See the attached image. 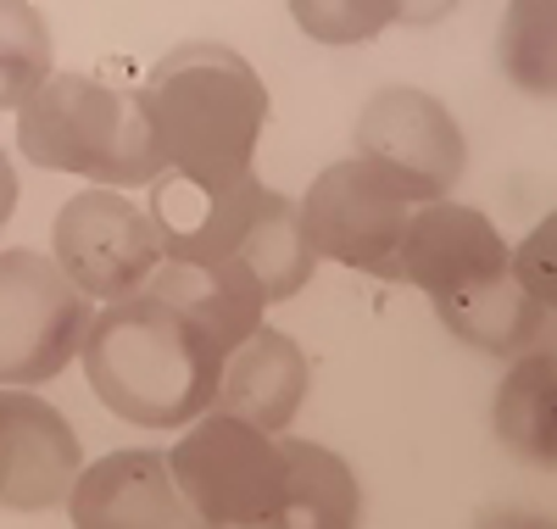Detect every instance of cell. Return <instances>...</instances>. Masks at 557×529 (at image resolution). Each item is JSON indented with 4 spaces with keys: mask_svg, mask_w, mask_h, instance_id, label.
Here are the masks:
<instances>
[{
    "mask_svg": "<svg viewBox=\"0 0 557 529\" xmlns=\"http://www.w3.org/2000/svg\"><path fill=\"white\" fill-rule=\"evenodd\" d=\"M78 357L89 373V391L123 423L178 429L196 423L218 402V373L228 352L173 302L139 284L134 296H117L107 302V312L89 318Z\"/></svg>",
    "mask_w": 557,
    "mask_h": 529,
    "instance_id": "obj_1",
    "label": "cell"
},
{
    "mask_svg": "<svg viewBox=\"0 0 557 529\" xmlns=\"http://www.w3.org/2000/svg\"><path fill=\"white\" fill-rule=\"evenodd\" d=\"M139 101L173 173L201 184H235L251 173L268 123V89L240 51L178 45L146 73Z\"/></svg>",
    "mask_w": 557,
    "mask_h": 529,
    "instance_id": "obj_2",
    "label": "cell"
},
{
    "mask_svg": "<svg viewBox=\"0 0 557 529\" xmlns=\"http://www.w3.org/2000/svg\"><path fill=\"white\" fill-rule=\"evenodd\" d=\"M17 151L34 168L89 184H151L168 168L139 89H117L96 73L45 78L17 107Z\"/></svg>",
    "mask_w": 557,
    "mask_h": 529,
    "instance_id": "obj_3",
    "label": "cell"
},
{
    "mask_svg": "<svg viewBox=\"0 0 557 529\" xmlns=\"http://www.w3.org/2000/svg\"><path fill=\"white\" fill-rule=\"evenodd\" d=\"M168 468L178 479V496L190 502L196 524L212 529H257L278 518L285 502V446L268 429L207 407L190 435H178L168 452Z\"/></svg>",
    "mask_w": 557,
    "mask_h": 529,
    "instance_id": "obj_4",
    "label": "cell"
},
{
    "mask_svg": "<svg viewBox=\"0 0 557 529\" xmlns=\"http://www.w3.org/2000/svg\"><path fill=\"white\" fill-rule=\"evenodd\" d=\"M89 296L39 251H0V384L57 379L89 329Z\"/></svg>",
    "mask_w": 557,
    "mask_h": 529,
    "instance_id": "obj_5",
    "label": "cell"
},
{
    "mask_svg": "<svg viewBox=\"0 0 557 529\" xmlns=\"http://www.w3.org/2000/svg\"><path fill=\"white\" fill-rule=\"evenodd\" d=\"M357 157L374 162L412 207L451 196L469 162V139L457 118L424 89H380L357 112Z\"/></svg>",
    "mask_w": 557,
    "mask_h": 529,
    "instance_id": "obj_6",
    "label": "cell"
},
{
    "mask_svg": "<svg viewBox=\"0 0 557 529\" xmlns=\"http://www.w3.org/2000/svg\"><path fill=\"white\" fill-rule=\"evenodd\" d=\"M51 257L89 302L134 296L162 262L151 212L117 189H84L51 223Z\"/></svg>",
    "mask_w": 557,
    "mask_h": 529,
    "instance_id": "obj_7",
    "label": "cell"
},
{
    "mask_svg": "<svg viewBox=\"0 0 557 529\" xmlns=\"http://www.w3.org/2000/svg\"><path fill=\"white\" fill-rule=\"evenodd\" d=\"M407 218H412V201L362 157L323 168L301 196V229L312 239V251L341 268H357V273L385 268Z\"/></svg>",
    "mask_w": 557,
    "mask_h": 529,
    "instance_id": "obj_8",
    "label": "cell"
},
{
    "mask_svg": "<svg viewBox=\"0 0 557 529\" xmlns=\"http://www.w3.org/2000/svg\"><path fill=\"white\" fill-rule=\"evenodd\" d=\"M502 268H507V239L496 234V223L441 196L407 218L380 279L412 284L424 296H446V291H469L480 279H496Z\"/></svg>",
    "mask_w": 557,
    "mask_h": 529,
    "instance_id": "obj_9",
    "label": "cell"
},
{
    "mask_svg": "<svg viewBox=\"0 0 557 529\" xmlns=\"http://www.w3.org/2000/svg\"><path fill=\"white\" fill-rule=\"evenodd\" d=\"M262 196H268V184L257 173H246L235 184H201V179L162 168L151 179L146 212H151L157 246L168 262H228L246 239Z\"/></svg>",
    "mask_w": 557,
    "mask_h": 529,
    "instance_id": "obj_10",
    "label": "cell"
},
{
    "mask_svg": "<svg viewBox=\"0 0 557 529\" xmlns=\"http://www.w3.org/2000/svg\"><path fill=\"white\" fill-rule=\"evenodd\" d=\"M84 468L73 423L28 391H0V507L51 513Z\"/></svg>",
    "mask_w": 557,
    "mask_h": 529,
    "instance_id": "obj_11",
    "label": "cell"
},
{
    "mask_svg": "<svg viewBox=\"0 0 557 529\" xmlns=\"http://www.w3.org/2000/svg\"><path fill=\"white\" fill-rule=\"evenodd\" d=\"M67 513L78 529H184L196 524L190 502L178 496L168 452H107L78 468Z\"/></svg>",
    "mask_w": 557,
    "mask_h": 529,
    "instance_id": "obj_12",
    "label": "cell"
},
{
    "mask_svg": "<svg viewBox=\"0 0 557 529\" xmlns=\"http://www.w3.org/2000/svg\"><path fill=\"white\" fill-rule=\"evenodd\" d=\"M307 384H312V368L301 357V346L290 334H278L268 323H257L246 341L223 357V373H218V402L223 413H235L268 435H278L307 402Z\"/></svg>",
    "mask_w": 557,
    "mask_h": 529,
    "instance_id": "obj_13",
    "label": "cell"
},
{
    "mask_svg": "<svg viewBox=\"0 0 557 529\" xmlns=\"http://www.w3.org/2000/svg\"><path fill=\"white\" fill-rule=\"evenodd\" d=\"M435 302V318L491 357H519V352H535L552 341V307L535 302L513 273H496V279H480L469 291H446V296H430Z\"/></svg>",
    "mask_w": 557,
    "mask_h": 529,
    "instance_id": "obj_14",
    "label": "cell"
},
{
    "mask_svg": "<svg viewBox=\"0 0 557 529\" xmlns=\"http://www.w3.org/2000/svg\"><path fill=\"white\" fill-rule=\"evenodd\" d=\"M146 291L173 302L196 329H207L223 352H235L246 334L262 323L268 302L251 284V273L228 257V262H157V273L146 279Z\"/></svg>",
    "mask_w": 557,
    "mask_h": 529,
    "instance_id": "obj_15",
    "label": "cell"
},
{
    "mask_svg": "<svg viewBox=\"0 0 557 529\" xmlns=\"http://www.w3.org/2000/svg\"><path fill=\"white\" fill-rule=\"evenodd\" d=\"M285 446V502L273 529H346L362 518L357 473L318 441H278Z\"/></svg>",
    "mask_w": 557,
    "mask_h": 529,
    "instance_id": "obj_16",
    "label": "cell"
},
{
    "mask_svg": "<svg viewBox=\"0 0 557 529\" xmlns=\"http://www.w3.org/2000/svg\"><path fill=\"white\" fill-rule=\"evenodd\" d=\"M235 262L251 273L262 302H290L312 279V268H318V251H312V239L301 229V201L268 189L251 229H246V239L235 246Z\"/></svg>",
    "mask_w": 557,
    "mask_h": 529,
    "instance_id": "obj_17",
    "label": "cell"
},
{
    "mask_svg": "<svg viewBox=\"0 0 557 529\" xmlns=\"http://www.w3.org/2000/svg\"><path fill=\"white\" fill-rule=\"evenodd\" d=\"M552 407H557L552 352L546 346L519 352V362L502 373V391H496V407H491L496 441L513 452L519 463L552 468Z\"/></svg>",
    "mask_w": 557,
    "mask_h": 529,
    "instance_id": "obj_18",
    "label": "cell"
},
{
    "mask_svg": "<svg viewBox=\"0 0 557 529\" xmlns=\"http://www.w3.org/2000/svg\"><path fill=\"white\" fill-rule=\"evenodd\" d=\"M51 23L28 0H0V112H17L51 78Z\"/></svg>",
    "mask_w": 557,
    "mask_h": 529,
    "instance_id": "obj_19",
    "label": "cell"
},
{
    "mask_svg": "<svg viewBox=\"0 0 557 529\" xmlns=\"http://www.w3.org/2000/svg\"><path fill=\"white\" fill-rule=\"evenodd\" d=\"M502 67L519 89L552 95V0H507Z\"/></svg>",
    "mask_w": 557,
    "mask_h": 529,
    "instance_id": "obj_20",
    "label": "cell"
},
{
    "mask_svg": "<svg viewBox=\"0 0 557 529\" xmlns=\"http://www.w3.org/2000/svg\"><path fill=\"white\" fill-rule=\"evenodd\" d=\"M290 17L312 45H368L396 23V0H290Z\"/></svg>",
    "mask_w": 557,
    "mask_h": 529,
    "instance_id": "obj_21",
    "label": "cell"
},
{
    "mask_svg": "<svg viewBox=\"0 0 557 529\" xmlns=\"http://www.w3.org/2000/svg\"><path fill=\"white\" fill-rule=\"evenodd\" d=\"M552 229H557V223L546 218L519 251H507V273H513L524 291H530L535 302H546V307H552Z\"/></svg>",
    "mask_w": 557,
    "mask_h": 529,
    "instance_id": "obj_22",
    "label": "cell"
},
{
    "mask_svg": "<svg viewBox=\"0 0 557 529\" xmlns=\"http://www.w3.org/2000/svg\"><path fill=\"white\" fill-rule=\"evenodd\" d=\"M457 12V0H396V23H441V17H451Z\"/></svg>",
    "mask_w": 557,
    "mask_h": 529,
    "instance_id": "obj_23",
    "label": "cell"
},
{
    "mask_svg": "<svg viewBox=\"0 0 557 529\" xmlns=\"http://www.w3.org/2000/svg\"><path fill=\"white\" fill-rule=\"evenodd\" d=\"M12 212H17V173H12V157L0 151V229L12 223Z\"/></svg>",
    "mask_w": 557,
    "mask_h": 529,
    "instance_id": "obj_24",
    "label": "cell"
}]
</instances>
